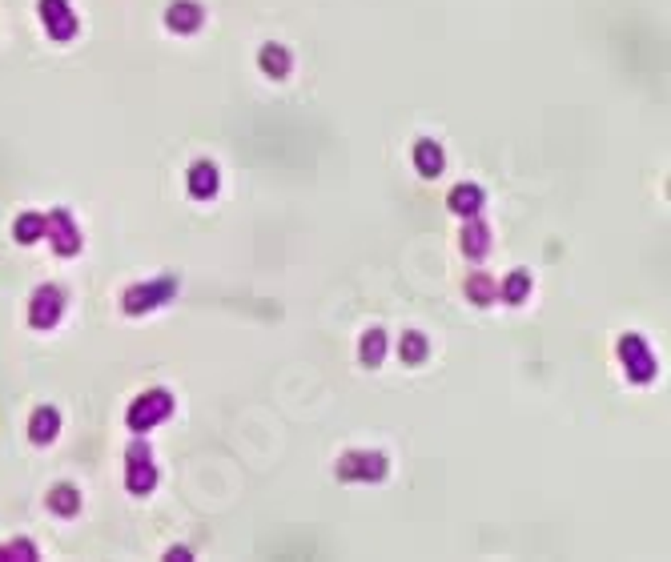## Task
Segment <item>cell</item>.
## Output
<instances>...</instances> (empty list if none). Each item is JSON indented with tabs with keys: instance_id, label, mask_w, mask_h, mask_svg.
<instances>
[{
	"instance_id": "1",
	"label": "cell",
	"mask_w": 671,
	"mask_h": 562,
	"mask_svg": "<svg viewBox=\"0 0 671 562\" xmlns=\"http://www.w3.org/2000/svg\"><path fill=\"white\" fill-rule=\"evenodd\" d=\"M418 161H423V169H438V153L435 149H423V153H418Z\"/></svg>"
}]
</instances>
